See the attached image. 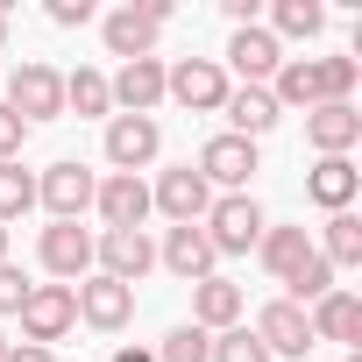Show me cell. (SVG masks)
Masks as SVG:
<instances>
[{
  "mask_svg": "<svg viewBox=\"0 0 362 362\" xmlns=\"http://www.w3.org/2000/svg\"><path fill=\"white\" fill-rule=\"evenodd\" d=\"M263 206L249 199V192H221L214 206H206V221H199V235L214 242V256H249L256 242H263Z\"/></svg>",
  "mask_w": 362,
  "mask_h": 362,
  "instance_id": "6da1fadb",
  "label": "cell"
},
{
  "mask_svg": "<svg viewBox=\"0 0 362 362\" xmlns=\"http://www.w3.org/2000/svg\"><path fill=\"white\" fill-rule=\"evenodd\" d=\"M163 22H170V0H128V8H114L100 22V36H107V50L121 64H135V57H156V29Z\"/></svg>",
  "mask_w": 362,
  "mask_h": 362,
  "instance_id": "7a4b0ae2",
  "label": "cell"
},
{
  "mask_svg": "<svg viewBox=\"0 0 362 362\" xmlns=\"http://www.w3.org/2000/svg\"><path fill=\"white\" fill-rule=\"evenodd\" d=\"M15 320H22L29 348H50V341H64L78 327V298H71V284H29V298H22Z\"/></svg>",
  "mask_w": 362,
  "mask_h": 362,
  "instance_id": "3957f363",
  "label": "cell"
},
{
  "mask_svg": "<svg viewBox=\"0 0 362 362\" xmlns=\"http://www.w3.org/2000/svg\"><path fill=\"white\" fill-rule=\"evenodd\" d=\"M8 114H22L29 128L36 121H57L64 114V71H50V64H15V78H8V100H0Z\"/></svg>",
  "mask_w": 362,
  "mask_h": 362,
  "instance_id": "277c9868",
  "label": "cell"
},
{
  "mask_svg": "<svg viewBox=\"0 0 362 362\" xmlns=\"http://www.w3.org/2000/svg\"><path fill=\"white\" fill-rule=\"evenodd\" d=\"M163 100L192 107V114H221V100H228V71H221V57H177V64L163 71Z\"/></svg>",
  "mask_w": 362,
  "mask_h": 362,
  "instance_id": "5b68a950",
  "label": "cell"
},
{
  "mask_svg": "<svg viewBox=\"0 0 362 362\" xmlns=\"http://www.w3.org/2000/svg\"><path fill=\"white\" fill-rule=\"evenodd\" d=\"M206 206H214V185H206L192 163L163 170L156 185H149V214H170V228H199V221H206Z\"/></svg>",
  "mask_w": 362,
  "mask_h": 362,
  "instance_id": "8992f818",
  "label": "cell"
},
{
  "mask_svg": "<svg viewBox=\"0 0 362 362\" xmlns=\"http://www.w3.org/2000/svg\"><path fill=\"white\" fill-rule=\"evenodd\" d=\"M93 263H100V277H114V284H142L149 270H156V242L142 235V228H107L100 242H93Z\"/></svg>",
  "mask_w": 362,
  "mask_h": 362,
  "instance_id": "52a82bcc",
  "label": "cell"
},
{
  "mask_svg": "<svg viewBox=\"0 0 362 362\" xmlns=\"http://www.w3.org/2000/svg\"><path fill=\"white\" fill-rule=\"evenodd\" d=\"M156 149H163L156 114H114V121H107V163H114V170L142 177V170L156 163Z\"/></svg>",
  "mask_w": 362,
  "mask_h": 362,
  "instance_id": "ba28073f",
  "label": "cell"
},
{
  "mask_svg": "<svg viewBox=\"0 0 362 362\" xmlns=\"http://www.w3.org/2000/svg\"><path fill=\"white\" fill-rule=\"evenodd\" d=\"M93 192H100V177H93L86 163H71V156L36 177V206H50V221H78V214L93 206Z\"/></svg>",
  "mask_w": 362,
  "mask_h": 362,
  "instance_id": "9c48e42d",
  "label": "cell"
},
{
  "mask_svg": "<svg viewBox=\"0 0 362 362\" xmlns=\"http://www.w3.org/2000/svg\"><path fill=\"white\" fill-rule=\"evenodd\" d=\"M71 298H78V320H86V327H100V334H121V327L135 320V291H128V284H114V277H100V270H93V277H78V284H71Z\"/></svg>",
  "mask_w": 362,
  "mask_h": 362,
  "instance_id": "30bf717a",
  "label": "cell"
},
{
  "mask_svg": "<svg viewBox=\"0 0 362 362\" xmlns=\"http://www.w3.org/2000/svg\"><path fill=\"white\" fill-rule=\"evenodd\" d=\"M249 334H256L270 355H291V362H305V355L320 348V341H313V327H305V313H298L291 298H270V305L256 313V327H249Z\"/></svg>",
  "mask_w": 362,
  "mask_h": 362,
  "instance_id": "8fae6325",
  "label": "cell"
},
{
  "mask_svg": "<svg viewBox=\"0 0 362 362\" xmlns=\"http://www.w3.org/2000/svg\"><path fill=\"white\" fill-rule=\"evenodd\" d=\"M192 170L206 177V185H221V192H242L263 163H256V142H242V135H214V142L199 149V163H192Z\"/></svg>",
  "mask_w": 362,
  "mask_h": 362,
  "instance_id": "7c38bea8",
  "label": "cell"
},
{
  "mask_svg": "<svg viewBox=\"0 0 362 362\" xmlns=\"http://www.w3.org/2000/svg\"><path fill=\"white\" fill-rule=\"evenodd\" d=\"M228 64L242 71V86H270V78H277V64H284V43H277L263 22H249V29H235V36H228Z\"/></svg>",
  "mask_w": 362,
  "mask_h": 362,
  "instance_id": "4fadbf2b",
  "label": "cell"
},
{
  "mask_svg": "<svg viewBox=\"0 0 362 362\" xmlns=\"http://www.w3.org/2000/svg\"><path fill=\"white\" fill-rule=\"evenodd\" d=\"M305 142H313L320 156H348V149L362 142V114H355V100H320V107L305 114Z\"/></svg>",
  "mask_w": 362,
  "mask_h": 362,
  "instance_id": "5bb4252c",
  "label": "cell"
},
{
  "mask_svg": "<svg viewBox=\"0 0 362 362\" xmlns=\"http://www.w3.org/2000/svg\"><path fill=\"white\" fill-rule=\"evenodd\" d=\"M43 270L64 277V284L93 277V235H86L78 221H50V228H43Z\"/></svg>",
  "mask_w": 362,
  "mask_h": 362,
  "instance_id": "9a60e30c",
  "label": "cell"
},
{
  "mask_svg": "<svg viewBox=\"0 0 362 362\" xmlns=\"http://www.w3.org/2000/svg\"><path fill=\"white\" fill-rule=\"evenodd\" d=\"M107 100H114L121 114H156V100H163V57H135V64H121V71L107 78Z\"/></svg>",
  "mask_w": 362,
  "mask_h": 362,
  "instance_id": "2e32d148",
  "label": "cell"
},
{
  "mask_svg": "<svg viewBox=\"0 0 362 362\" xmlns=\"http://www.w3.org/2000/svg\"><path fill=\"white\" fill-rule=\"evenodd\" d=\"M355 192H362V170L348 156H320L313 177H305V199L327 206V214H355Z\"/></svg>",
  "mask_w": 362,
  "mask_h": 362,
  "instance_id": "e0dca14e",
  "label": "cell"
},
{
  "mask_svg": "<svg viewBox=\"0 0 362 362\" xmlns=\"http://www.w3.org/2000/svg\"><path fill=\"white\" fill-rule=\"evenodd\" d=\"M156 263H163L177 284H199V277H214V263H221V256H214V242H206L199 228H170V235H163V249H156Z\"/></svg>",
  "mask_w": 362,
  "mask_h": 362,
  "instance_id": "ac0fdd59",
  "label": "cell"
},
{
  "mask_svg": "<svg viewBox=\"0 0 362 362\" xmlns=\"http://www.w3.org/2000/svg\"><path fill=\"white\" fill-rule=\"evenodd\" d=\"M93 206H100L107 228H142V221H149V185H142V177H128V170H114V177H100Z\"/></svg>",
  "mask_w": 362,
  "mask_h": 362,
  "instance_id": "d6986e66",
  "label": "cell"
},
{
  "mask_svg": "<svg viewBox=\"0 0 362 362\" xmlns=\"http://www.w3.org/2000/svg\"><path fill=\"white\" fill-rule=\"evenodd\" d=\"M221 114H228V135H242V142H256V135L277 128V100H270V86H228Z\"/></svg>",
  "mask_w": 362,
  "mask_h": 362,
  "instance_id": "ffe728a7",
  "label": "cell"
},
{
  "mask_svg": "<svg viewBox=\"0 0 362 362\" xmlns=\"http://www.w3.org/2000/svg\"><path fill=\"white\" fill-rule=\"evenodd\" d=\"M305 327H313V341H362V298L355 291H327V298H313V313H305Z\"/></svg>",
  "mask_w": 362,
  "mask_h": 362,
  "instance_id": "44dd1931",
  "label": "cell"
},
{
  "mask_svg": "<svg viewBox=\"0 0 362 362\" xmlns=\"http://www.w3.org/2000/svg\"><path fill=\"white\" fill-rule=\"evenodd\" d=\"M192 327H206V334L242 327V284H228V277H199V284H192Z\"/></svg>",
  "mask_w": 362,
  "mask_h": 362,
  "instance_id": "7402d4cb",
  "label": "cell"
},
{
  "mask_svg": "<svg viewBox=\"0 0 362 362\" xmlns=\"http://www.w3.org/2000/svg\"><path fill=\"white\" fill-rule=\"evenodd\" d=\"M270 100H277V114L284 107H320V78H313V57H284L277 64V78H270Z\"/></svg>",
  "mask_w": 362,
  "mask_h": 362,
  "instance_id": "603a6c76",
  "label": "cell"
},
{
  "mask_svg": "<svg viewBox=\"0 0 362 362\" xmlns=\"http://www.w3.org/2000/svg\"><path fill=\"white\" fill-rule=\"evenodd\" d=\"M256 256H263V270L284 284L305 256H313V242H305V228H263V242H256Z\"/></svg>",
  "mask_w": 362,
  "mask_h": 362,
  "instance_id": "cb8c5ba5",
  "label": "cell"
},
{
  "mask_svg": "<svg viewBox=\"0 0 362 362\" xmlns=\"http://www.w3.org/2000/svg\"><path fill=\"white\" fill-rule=\"evenodd\" d=\"M64 114H107V121H114V100H107V71L78 64V71L64 78Z\"/></svg>",
  "mask_w": 362,
  "mask_h": 362,
  "instance_id": "d4e9b609",
  "label": "cell"
},
{
  "mask_svg": "<svg viewBox=\"0 0 362 362\" xmlns=\"http://www.w3.org/2000/svg\"><path fill=\"white\" fill-rule=\"evenodd\" d=\"M320 256H327L334 270H355V263H362V221H355V214H327Z\"/></svg>",
  "mask_w": 362,
  "mask_h": 362,
  "instance_id": "484cf974",
  "label": "cell"
},
{
  "mask_svg": "<svg viewBox=\"0 0 362 362\" xmlns=\"http://www.w3.org/2000/svg\"><path fill=\"white\" fill-rule=\"evenodd\" d=\"M327 29V8H320V0H277V8H270V36H320Z\"/></svg>",
  "mask_w": 362,
  "mask_h": 362,
  "instance_id": "4316f807",
  "label": "cell"
},
{
  "mask_svg": "<svg viewBox=\"0 0 362 362\" xmlns=\"http://www.w3.org/2000/svg\"><path fill=\"white\" fill-rule=\"evenodd\" d=\"M284 284H291V305H298V313H305V305H313V298H327V291H334V263H327V256H320V249H313V256H305V263H298V270H291V277H284Z\"/></svg>",
  "mask_w": 362,
  "mask_h": 362,
  "instance_id": "83f0119b",
  "label": "cell"
},
{
  "mask_svg": "<svg viewBox=\"0 0 362 362\" xmlns=\"http://www.w3.org/2000/svg\"><path fill=\"white\" fill-rule=\"evenodd\" d=\"M149 355H156V362H206V355H214V334H206V327H170Z\"/></svg>",
  "mask_w": 362,
  "mask_h": 362,
  "instance_id": "f1b7e54d",
  "label": "cell"
},
{
  "mask_svg": "<svg viewBox=\"0 0 362 362\" xmlns=\"http://www.w3.org/2000/svg\"><path fill=\"white\" fill-rule=\"evenodd\" d=\"M29 206H36V177H29L22 163H0V228L22 221Z\"/></svg>",
  "mask_w": 362,
  "mask_h": 362,
  "instance_id": "f546056e",
  "label": "cell"
},
{
  "mask_svg": "<svg viewBox=\"0 0 362 362\" xmlns=\"http://www.w3.org/2000/svg\"><path fill=\"white\" fill-rule=\"evenodd\" d=\"M313 78H320V100H348L362 78V57H313Z\"/></svg>",
  "mask_w": 362,
  "mask_h": 362,
  "instance_id": "4dcf8cb0",
  "label": "cell"
},
{
  "mask_svg": "<svg viewBox=\"0 0 362 362\" xmlns=\"http://www.w3.org/2000/svg\"><path fill=\"white\" fill-rule=\"evenodd\" d=\"M206 362H270V348L249 334V327H228V334H214V355Z\"/></svg>",
  "mask_w": 362,
  "mask_h": 362,
  "instance_id": "1f68e13d",
  "label": "cell"
},
{
  "mask_svg": "<svg viewBox=\"0 0 362 362\" xmlns=\"http://www.w3.org/2000/svg\"><path fill=\"white\" fill-rule=\"evenodd\" d=\"M22 142H29V121L0 107V163H22Z\"/></svg>",
  "mask_w": 362,
  "mask_h": 362,
  "instance_id": "d6a6232c",
  "label": "cell"
},
{
  "mask_svg": "<svg viewBox=\"0 0 362 362\" xmlns=\"http://www.w3.org/2000/svg\"><path fill=\"white\" fill-rule=\"evenodd\" d=\"M22 298H29V277L15 263H0V313H22Z\"/></svg>",
  "mask_w": 362,
  "mask_h": 362,
  "instance_id": "836d02e7",
  "label": "cell"
},
{
  "mask_svg": "<svg viewBox=\"0 0 362 362\" xmlns=\"http://www.w3.org/2000/svg\"><path fill=\"white\" fill-rule=\"evenodd\" d=\"M50 22L57 29H86L93 22V0H50Z\"/></svg>",
  "mask_w": 362,
  "mask_h": 362,
  "instance_id": "e575fe53",
  "label": "cell"
},
{
  "mask_svg": "<svg viewBox=\"0 0 362 362\" xmlns=\"http://www.w3.org/2000/svg\"><path fill=\"white\" fill-rule=\"evenodd\" d=\"M0 362H57V355H50V348H29V341H22V348H8Z\"/></svg>",
  "mask_w": 362,
  "mask_h": 362,
  "instance_id": "d590c367",
  "label": "cell"
},
{
  "mask_svg": "<svg viewBox=\"0 0 362 362\" xmlns=\"http://www.w3.org/2000/svg\"><path fill=\"white\" fill-rule=\"evenodd\" d=\"M114 362H156L149 348H114Z\"/></svg>",
  "mask_w": 362,
  "mask_h": 362,
  "instance_id": "8d00e7d4",
  "label": "cell"
},
{
  "mask_svg": "<svg viewBox=\"0 0 362 362\" xmlns=\"http://www.w3.org/2000/svg\"><path fill=\"white\" fill-rule=\"evenodd\" d=\"M0 43H8V0H0Z\"/></svg>",
  "mask_w": 362,
  "mask_h": 362,
  "instance_id": "74e56055",
  "label": "cell"
},
{
  "mask_svg": "<svg viewBox=\"0 0 362 362\" xmlns=\"http://www.w3.org/2000/svg\"><path fill=\"white\" fill-rule=\"evenodd\" d=\"M0 263H8V228H0Z\"/></svg>",
  "mask_w": 362,
  "mask_h": 362,
  "instance_id": "f35d334b",
  "label": "cell"
},
{
  "mask_svg": "<svg viewBox=\"0 0 362 362\" xmlns=\"http://www.w3.org/2000/svg\"><path fill=\"white\" fill-rule=\"evenodd\" d=\"M8 348H15V341H8V334H0V355H8Z\"/></svg>",
  "mask_w": 362,
  "mask_h": 362,
  "instance_id": "ab89813d",
  "label": "cell"
},
{
  "mask_svg": "<svg viewBox=\"0 0 362 362\" xmlns=\"http://www.w3.org/2000/svg\"><path fill=\"white\" fill-rule=\"evenodd\" d=\"M348 362H362V348H348Z\"/></svg>",
  "mask_w": 362,
  "mask_h": 362,
  "instance_id": "60d3db41",
  "label": "cell"
}]
</instances>
